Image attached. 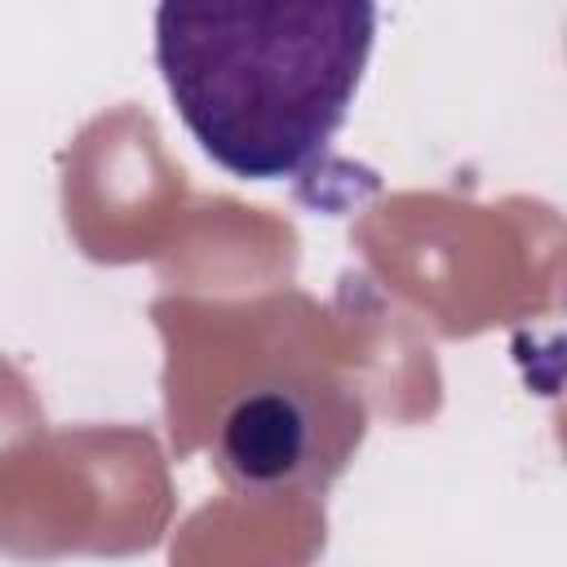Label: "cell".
<instances>
[{
  "label": "cell",
  "mask_w": 567,
  "mask_h": 567,
  "mask_svg": "<svg viewBox=\"0 0 567 567\" xmlns=\"http://www.w3.org/2000/svg\"><path fill=\"white\" fill-rule=\"evenodd\" d=\"M306 439H310L306 408L284 390H261L226 416L221 456L239 483L266 487V483L288 478L301 465Z\"/></svg>",
  "instance_id": "obj_2"
},
{
  "label": "cell",
  "mask_w": 567,
  "mask_h": 567,
  "mask_svg": "<svg viewBox=\"0 0 567 567\" xmlns=\"http://www.w3.org/2000/svg\"><path fill=\"white\" fill-rule=\"evenodd\" d=\"M377 0H159L155 66L204 155L244 182L306 173L350 115Z\"/></svg>",
  "instance_id": "obj_1"
}]
</instances>
